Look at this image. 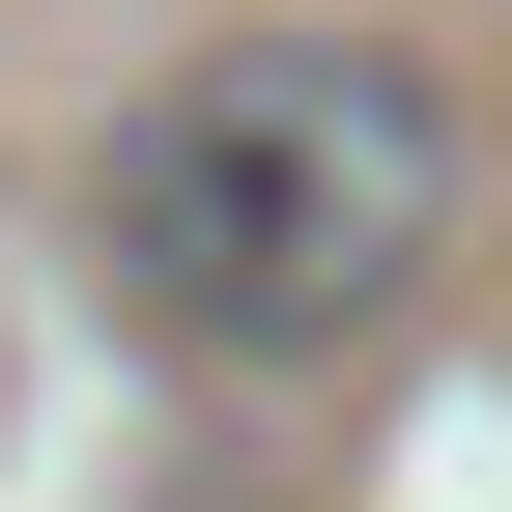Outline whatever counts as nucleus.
Listing matches in <instances>:
<instances>
[{"mask_svg":"<svg viewBox=\"0 0 512 512\" xmlns=\"http://www.w3.org/2000/svg\"><path fill=\"white\" fill-rule=\"evenodd\" d=\"M456 256V86L399 29H200L86 143V285L171 370H342Z\"/></svg>","mask_w":512,"mask_h":512,"instance_id":"1","label":"nucleus"}]
</instances>
